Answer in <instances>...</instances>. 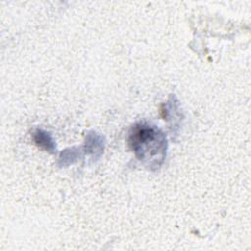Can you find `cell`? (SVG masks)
Segmentation results:
<instances>
[{
  "instance_id": "1",
  "label": "cell",
  "mask_w": 251,
  "mask_h": 251,
  "mask_svg": "<svg viewBox=\"0 0 251 251\" xmlns=\"http://www.w3.org/2000/svg\"><path fill=\"white\" fill-rule=\"evenodd\" d=\"M129 148L135 157L148 169H159L166 158L167 139L155 126L137 123L131 126L127 138Z\"/></svg>"
},
{
  "instance_id": "2",
  "label": "cell",
  "mask_w": 251,
  "mask_h": 251,
  "mask_svg": "<svg viewBox=\"0 0 251 251\" xmlns=\"http://www.w3.org/2000/svg\"><path fill=\"white\" fill-rule=\"evenodd\" d=\"M33 140L38 147H40L50 153L55 152L56 145H55V142L49 132L38 128L33 132Z\"/></svg>"
},
{
  "instance_id": "3",
  "label": "cell",
  "mask_w": 251,
  "mask_h": 251,
  "mask_svg": "<svg viewBox=\"0 0 251 251\" xmlns=\"http://www.w3.org/2000/svg\"><path fill=\"white\" fill-rule=\"evenodd\" d=\"M85 148L87 153H91L95 156H99L104 148L102 138L95 132L88 134L85 140Z\"/></svg>"
}]
</instances>
